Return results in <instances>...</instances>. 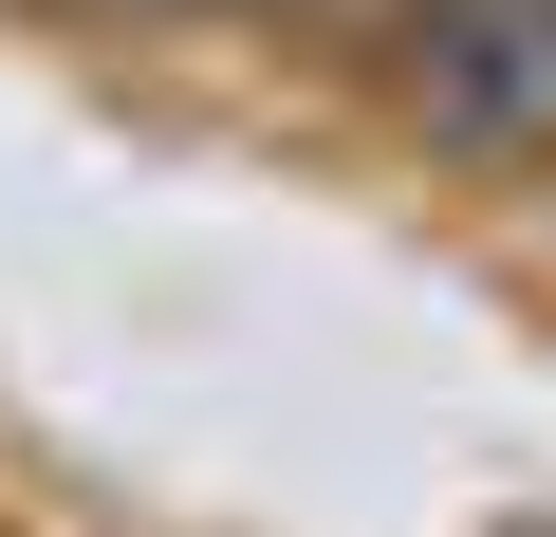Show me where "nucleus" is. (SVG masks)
<instances>
[{
    "label": "nucleus",
    "mask_w": 556,
    "mask_h": 537,
    "mask_svg": "<svg viewBox=\"0 0 556 537\" xmlns=\"http://www.w3.org/2000/svg\"><path fill=\"white\" fill-rule=\"evenodd\" d=\"M371 75L445 167H556V0H371Z\"/></svg>",
    "instance_id": "f257e3e1"
}]
</instances>
